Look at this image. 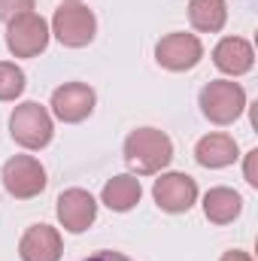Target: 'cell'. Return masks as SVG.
I'll return each instance as SVG.
<instances>
[{
	"label": "cell",
	"instance_id": "cell-11",
	"mask_svg": "<svg viewBox=\"0 0 258 261\" xmlns=\"http://www.w3.org/2000/svg\"><path fill=\"white\" fill-rule=\"evenodd\" d=\"M21 261H58L61 258V234L52 225H34L24 231L18 243Z\"/></svg>",
	"mask_w": 258,
	"mask_h": 261
},
{
	"label": "cell",
	"instance_id": "cell-2",
	"mask_svg": "<svg viewBox=\"0 0 258 261\" xmlns=\"http://www.w3.org/2000/svg\"><path fill=\"white\" fill-rule=\"evenodd\" d=\"M243 107H246V91L237 82L216 79V82L203 85V91H200V110L216 125H231L243 113Z\"/></svg>",
	"mask_w": 258,
	"mask_h": 261
},
{
	"label": "cell",
	"instance_id": "cell-7",
	"mask_svg": "<svg viewBox=\"0 0 258 261\" xmlns=\"http://www.w3.org/2000/svg\"><path fill=\"white\" fill-rule=\"evenodd\" d=\"M203 55V46L194 34H167L158 46H155V58L164 70H173V73H183V70H192Z\"/></svg>",
	"mask_w": 258,
	"mask_h": 261
},
{
	"label": "cell",
	"instance_id": "cell-10",
	"mask_svg": "<svg viewBox=\"0 0 258 261\" xmlns=\"http://www.w3.org/2000/svg\"><path fill=\"white\" fill-rule=\"evenodd\" d=\"M97 216V203L85 189H67L58 197V219L70 234H82Z\"/></svg>",
	"mask_w": 258,
	"mask_h": 261
},
{
	"label": "cell",
	"instance_id": "cell-12",
	"mask_svg": "<svg viewBox=\"0 0 258 261\" xmlns=\"http://www.w3.org/2000/svg\"><path fill=\"white\" fill-rule=\"evenodd\" d=\"M213 64L219 67L222 73H231V76H240V73H249L255 64V52L246 40L240 37H225L216 49H213Z\"/></svg>",
	"mask_w": 258,
	"mask_h": 261
},
{
	"label": "cell",
	"instance_id": "cell-16",
	"mask_svg": "<svg viewBox=\"0 0 258 261\" xmlns=\"http://www.w3.org/2000/svg\"><path fill=\"white\" fill-rule=\"evenodd\" d=\"M228 18V6L225 0H192L189 3V21L203 34H216L225 28Z\"/></svg>",
	"mask_w": 258,
	"mask_h": 261
},
{
	"label": "cell",
	"instance_id": "cell-13",
	"mask_svg": "<svg viewBox=\"0 0 258 261\" xmlns=\"http://www.w3.org/2000/svg\"><path fill=\"white\" fill-rule=\"evenodd\" d=\"M194 158L203 167H228L237 161V140L228 134H210L194 146Z\"/></svg>",
	"mask_w": 258,
	"mask_h": 261
},
{
	"label": "cell",
	"instance_id": "cell-15",
	"mask_svg": "<svg viewBox=\"0 0 258 261\" xmlns=\"http://www.w3.org/2000/svg\"><path fill=\"white\" fill-rule=\"evenodd\" d=\"M143 195V189H140V179H134V176H113L107 186H104V203L110 206V210H116V213H128L131 206L140 200Z\"/></svg>",
	"mask_w": 258,
	"mask_h": 261
},
{
	"label": "cell",
	"instance_id": "cell-4",
	"mask_svg": "<svg viewBox=\"0 0 258 261\" xmlns=\"http://www.w3.org/2000/svg\"><path fill=\"white\" fill-rule=\"evenodd\" d=\"M6 46L15 58H34L49 46V24L37 12L15 15L6 28Z\"/></svg>",
	"mask_w": 258,
	"mask_h": 261
},
{
	"label": "cell",
	"instance_id": "cell-3",
	"mask_svg": "<svg viewBox=\"0 0 258 261\" xmlns=\"http://www.w3.org/2000/svg\"><path fill=\"white\" fill-rule=\"evenodd\" d=\"M9 134L24 149H43V146H49V140H52V119H49L46 107H40L34 100L15 107V113L9 119Z\"/></svg>",
	"mask_w": 258,
	"mask_h": 261
},
{
	"label": "cell",
	"instance_id": "cell-5",
	"mask_svg": "<svg viewBox=\"0 0 258 261\" xmlns=\"http://www.w3.org/2000/svg\"><path fill=\"white\" fill-rule=\"evenodd\" d=\"M52 31H55V37L64 46L82 49V46H88L94 40L97 21H94V15H91L88 6H82V3H64L55 12V18H52Z\"/></svg>",
	"mask_w": 258,
	"mask_h": 261
},
{
	"label": "cell",
	"instance_id": "cell-19",
	"mask_svg": "<svg viewBox=\"0 0 258 261\" xmlns=\"http://www.w3.org/2000/svg\"><path fill=\"white\" fill-rule=\"evenodd\" d=\"M246 182L249 186H258V149H252L246 155Z\"/></svg>",
	"mask_w": 258,
	"mask_h": 261
},
{
	"label": "cell",
	"instance_id": "cell-1",
	"mask_svg": "<svg viewBox=\"0 0 258 261\" xmlns=\"http://www.w3.org/2000/svg\"><path fill=\"white\" fill-rule=\"evenodd\" d=\"M170 158H173V143L158 128H137L125 140V164L137 176L158 173L161 167L170 164Z\"/></svg>",
	"mask_w": 258,
	"mask_h": 261
},
{
	"label": "cell",
	"instance_id": "cell-9",
	"mask_svg": "<svg viewBox=\"0 0 258 261\" xmlns=\"http://www.w3.org/2000/svg\"><path fill=\"white\" fill-rule=\"evenodd\" d=\"M94 110V91L85 85V82H67L61 88H55L52 94V113L61 119V122H82L88 119Z\"/></svg>",
	"mask_w": 258,
	"mask_h": 261
},
{
	"label": "cell",
	"instance_id": "cell-14",
	"mask_svg": "<svg viewBox=\"0 0 258 261\" xmlns=\"http://www.w3.org/2000/svg\"><path fill=\"white\" fill-rule=\"evenodd\" d=\"M240 210H243V197L237 195L234 189L219 186V189H210L207 197H203V213H207V219H210L213 225H228V222H234V219L240 216Z\"/></svg>",
	"mask_w": 258,
	"mask_h": 261
},
{
	"label": "cell",
	"instance_id": "cell-20",
	"mask_svg": "<svg viewBox=\"0 0 258 261\" xmlns=\"http://www.w3.org/2000/svg\"><path fill=\"white\" fill-rule=\"evenodd\" d=\"M85 261H131V258H128V255H122V252L104 249V252H94V255H88Z\"/></svg>",
	"mask_w": 258,
	"mask_h": 261
},
{
	"label": "cell",
	"instance_id": "cell-8",
	"mask_svg": "<svg viewBox=\"0 0 258 261\" xmlns=\"http://www.w3.org/2000/svg\"><path fill=\"white\" fill-rule=\"evenodd\" d=\"M152 197L164 213H189L197 200V182L186 173H164L161 179H155Z\"/></svg>",
	"mask_w": 258,
	"mask_h": 261
},
{
	"label": "cell",
	"instance_id": "cell-6",
	"mask_svg": "<svg viewBox=\"0 0 258 261\" xmlns=\"http://www.w3.org/2000/svg\"><path fill=\"white\" fill-rule=\"evenodd\" d=\"M3 189L18 200L37 197L46 189V170L31 155H15L3 164Z\"/></svg>",
	"mask_w": 258,
	"mask_h": 261
},
{
	"label": "cell",
	"instance_id": "cell-18",
	"mask_svg": "<svg viewBox=\"0 0 258 261\" xmlns=\"http://www.w3.org/2000/svg\"><path fill=\"white\" fill-rule=\"evenodd\" d=\"M34 9V0H0V18L12 21L15 15H24Z\"/></svg>",
	"mask_w": 258,
	"mask_h": 261
},
{
	"label": "cell",
	"instance_id": "cell-17",
	"mask_svg": "<svg viewBox=\"0 0 258 261\" xmlns=\"http://www.w3.org/2000/svg\"><path fill=\"white\" fill-rule=\"evenodd\" d=\"M24 91V73L21 67L0 61V100H15Z\"/></svg>",
	"mask_w": 258,
	"mask_h": 261
},
{
	"label": "cell",
	"instance_id": "cell-21",
	"mask_svg": "<svg viewBox=\"0 0 258 261\" xmlns=\"http://www.w3.org/2000/svg\"><path fill=\"white\" fill-rule=\"evenodd\" d=\"M219 261H252V255H246V252H240V249H231V252H225Z\"/></svg>",
	"mask_w": 258,
	"mask_h": 261
}]
</instances>
